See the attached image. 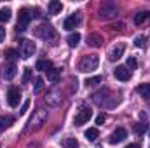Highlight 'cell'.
Masks as SVG:
<instances>
[{
	"instance_id": "cell-6",
	"label": "cell",
	"mask_w": 150,
	"mask_h": 148,
	"mask_svg": "<svg viewBox=\"0 0 150 148\" xmlns=\"http://www.w3.org/2000/svg\"><path fill=\"white\" fill-rule=\"evenodd\" d=\"M117 12H119V9H117V5H115V4H103V5L100 7V11H98V14H100V18H101V19H110V18H115V16H117Z\"/></svg>"
},
{
	"instance_id": "cell-36",
	"label": "cell",
	"mask_w": 150,
	"mask_h": 148,
	"mask_svg": "<svg viewBox=\"0 0 150 148\" xmlns=\"http://www.w3.org/2000/svg\"><path fill=\"white\" fill-rule=\"evenodd\" d=\"M28 106H30V101H25V105L21 106V113H25V111L28 110Z\"/></svg>"
},
{
	"instance_id": "cell-19",
	"label": "cell",
	"mask_w": 150,
	"mask_h": 148,
	"mask_svg": "<svg viewBox=\"0 0 150 148\" xmlns=\"http://www.w3.org/2000/svg\"><path fill=\"white\" fill-rule=\"evenodd\" d=\"M143 98H147V99H150V82L149 84H142V85H138V89H136Z\"/></svg>"
},
{
	"instance_id": "cell-14",
	"label": "cell",
	"mask_w": 150,
	"mask_h": 148,
	"mask_svg": "<svg viewBox=\"0 0 150 148\" xmlns=\"http://www.w3.org/2000/svg\"><path fill=\"white\" fill-rule=\"evenodd\" d=\"M87 44H89L91 47H101V45H103V35H100V33H91V35H87Z\"/></svg>"
},
{
	"instance_id": "cell-17",
	"label": "cell",
	"mask_w": 150,
	"mask_h": 148,
	"mask_svg": "<svg viewBox=\"0 0 150 148\" xmlns=\"http://www.w3.org/2000/svg\"><path fill=\"white\" fill-rule=\"evenodd\" d=\"M35 68L40 70V72H47V70H51V68H52V63H51V61H47V59H40V61H37Z\"/></svg>"
},
{
	"instance_id": "cell-24",
	"label": "cell",
	"mask_w": 150,
	"mask_h": 148,
	"mask_svg": "<svg viewBox=\"0 0 150 148\" xmlns=\"http://www.w3.org/2000/svg\"><path fill=\"white\" fill-rule=\"evenodd\" d=\"M11 9L9 7H4V9H0V21L2 23H7V21H11Z\"/></svg>"
},
{
	"instance_id": "cell-31",
	"label": "cell",
	"mask_w": 150,
	"mask_h": 148,
	"mask_svg": "<svg viewBox=\"0 0 150 148\" xmlns=\"http://www.w3.org/2000/svg\"><path fill=\"white\" fill-rule=\"evenodd\" d=\"M101 80H103V78H101L100 75H98V77H91V78L86 80V85H87V87H89V85H96V84H100Z\"/></svg>"
},
{
	"instance_id": "cell-10",
	"label": "cell",
	"mask_w": 150,
	"mask_h": 148,
	"mask_svg": "<svg viewBox=\"0 0 150 148\" xmlns=\"http://www.w3.org/2000/svg\"><path fill=\"white\" fill-rule=\"evenodd\" d=\"M79 23H80V12H77V14H74V16L67 18V19H65V23H63V28H65V30H68V32H72Z\"/></svg>"
},
{
	"instance_id": "cell-29",
	"label": "cell",
	"mask_w": 150,
	"mask_h": 148,
	"mask_svg": "<svg viewBox=\"0 0 150 148\" xmlns=\"http://www.w3.org/2000/svg\"><path fill=\"white\" fill-rule=\"evenodd\" d=\"M133 131H134L136 134H145V131H147V125H145V124H142V122H136V124L133 125Z\"/></svg>"
},
{
	"instance_id": "cell-11",
	"label": "cell",
	"mask_w": 150,
	"mask_h": 148,
	"mask_svg": "<svg viewBox=\"0 0 150 148\" xmlns=\"http://www.w3.org/2000/svg\"><path fill=\"white\" fill-rule=\"evenodd\" d=\"M124 44H117V45H113L112 51L108 52V59L110 61H117V59H120L122 58V54H124Z\"/></svg>"
},
{
	"instance_id": "cell-26",
	"label": "cell",
	"mask_w": 150,
	"mask_h": 148,
	"mask_svg": "<svg viewBox=\"0 0 150 148\" xmlns=\"http://www.w3.org/2000/svg\"><path fill=\"white\" fill-rule=\"evenodd\" d=\"M79 42H80V33L75 32V33H70V35H68V45H70V47H77Z\"/></svg>"
},
{
	"instance_id": "cell-27",
	"label": "cell",
	"mask_w": 150,
	"mask_h": 148,
	"mask_svg": "<svg viewBox=\"0 0 150 148\" xmlns=\"http://www.w3.org/2000/svg\"><path fill=\"white\" fill-rule=\"evenodd\" d=\"M18 58H19V52H18V51H14V49H9V51L5 52V59H9L11 63H12V61H16Z\"/></svg>"
},
{
	"instance_id": "cell-12",
	"label": "cell",
	"mask_w": 150,
	"mask_h": 148,
	"mask_svg": "<svg viewBox=\"0 0 150 148\" xmlns=\"http://www.w3.org/2000/svg\"><path fill=\"white\" fill-rule=\"evenodd\" d=\"M113 75H115L117 80H122V82H127V80L131 78V72H129L126 66H117V68L113 70Z\"/></svg>"
},
{
	"instance_id": "cell-4",
	"label": "cell",
	"mask_w": 150,
	"mask_h": 148,
	"mask_svg": "<svg viewBox=\"0 0 150 148\" xmlns=\"http://www.w3.org/2000/svg\"><path fill=\"white\" fill-rule=\"evenodd\" d=\"M30 19H32V11L30 9H21L19 14H18V25H16V30L18 32H25L30 25Z\"/></svg>"
},
{
	"instance_id": "cell-35",
	"label": "cell",
	"mask_w": 150,
	"mask_h": 148,
	"mask_svg": "<svg viewBox=\"0 0 150 148\" xmlns=\"http://www.w3.org/2000/svg\"><path fill=\"white\" fill-rule=\"evenodd\" d=\"M110 28H112V30H119V32H120V30H124V23H117V25H112Z\"/></svg>"
},
{
	"instance_id": "cell-5",
	"label": "cell",
	"mask_w": 150,
	"mask_h": 148,
	"mask_svg": "<svg viewBox=\"0 0 150 148\" xmlns=\"http://www.w3.org/2000/svg\"><path fill=\"white\" fill-rule=\"evenodd\" d=\"M19 54L23 59H28L30 56H33L35 54V44L32 40H26V38L19 40Z\"/></svg>"
},
{
	"instance_id": "cell-22",
	"label": "cell",
	"mask_w": 150,
	"mask_h": 148,
	"mask_svg": "<svg viewBox=\"0 0 150 148\" xmlns=\"http://www.w3.org/2000/svg\"><path fill=\"white\" fill-rule=\"evenodd\" d=\"M107 94H108V91H100V92L93 94L94 103H96V105H103V101H105V96H107Z\"/></svg>"
},
{
	"instance_id": "cell-13",
	"label": "cell",
	"mask_w": 150,
	"mask_h": 148,
	"mask_svg": "<svg viewBox=\"0 0 150 148\" xmlns=\"http://www.w3.org/2000/svg\"><path fill=\"white\" fill-rule=\"evenodd\" d=\"M61 92L58 91V89H54V91H51L49 94H47V98H45V101L51 105V106H58L59 103H61Z\"/></svg>"
},
{
	"instance_id": "cell-28",
	"label": "cell",
	"mask_w": 150,
	"mask_h": 148,
	"mask_svg": "<svg viewBox=\"0 0 150 148\" xmlns=\"http://www.w3.org/2000/svg\"><path fill=\"white\" fill-rule=\"evenodd\" d=\"M126 68H127L129 72H133V70H136V68H138V61H136V58H134V56L127 58V65H126Z\"/></svg>"
},
{
	"instance_id": "cell-16",
	"label": "cell",
	"mask_w": 150,
	"mask_h": 148,
	"mask_svg": "<svg viewBox=\"0 0 150 148\" xmlns=\"http://www.w3.org/2000/svg\"><path fill=\"white\" fill-rule=\"evenodd\" d=\"M16 73H18V70H16V65H14V63L4 66V78H5V80H12V78L16 77Z\"/></svg>"
},
{
	"instance_id": "cell-34",
	"label": "cell",
	"mask_w": 150,
	"mask_h": 148,
	"mask_svg": "<svg viewBox=\"0 0 150 148\" xmlns=\"http://www.w3.org/2000/svg\"><path fill=\"white\" fill-rule=\"evenodd\" d=\"M105 120H107V117H105V113H100V115H98V118H96V124H98V125H101V124H103Z\"/></svg>"
},
{
	"instance_id": "cell-21",
	"label": "cell",
	"mask_w": 150,
	"mask_h": 148,
	"mask_svg": "<svg viewBox=\"0 0 150 148\" xmlns=\"http://www.w3.org/2000/svg\"><path fill=\"white\" fill-rule=\"evenodd\" d=\"M149 18H150V12H138V14H134V23L136 25H143Z\"/></svg>"
},
{
	"instance_id": "cell-1",
	"label": "cell",
	"mask_w": 150,
	"mask_h": 148,
	"mask_svg": "<svg viewBox=\"0 0 150 148\" xmlns=\"http://www.w3.org/2000/svg\"><path fill=\"white\" fill-rule=\"evenodd\" d=\"M33 33H35L38 38H44L45 42H51V44H56V38H58L54 28H52L51 25H40V26H37V28L33 30Z\"/></svg>"
},
{
	"instance_id": "cell-23",
	"label": "cell",
	"mask_w": 150,
	"mask_h": 148,
	"mask_svg": "<svg viewBox=\"0 0 150 148\" xmlns=\"http://www.w3.org/2000/svg\"><path fill=\"white\" fill-rule=\"evenodd\" d=\"M61 9H63L61 2H56V0H52V2L49 4V12H51V14H58V12H61Z\"/></svg>"
},
{
	"instance_id": "cell-18",
	"label": "cell",
	"mask_w": 150,
	"mask_h": 148,
	"mask_svg": "<svg viewBox=\"0 0 150 148\" xmlns=\"http://www.w3.org/2000/svg\"><path fill=\"white\" fill-rule=\"evenodd\" d=\"M84 134H86V138H87L89 141H94V140H98V136H100V131H98L96 127H89V129H87Z\"/></svg>"
},
{
	"instance_id": "cell-32",
	"label": "cell",
	"mask_w": 150,
	"mask_h": 148,
	"mask_svg": "<svg viewBox=\"0 0 150 148\" xmlns=\"http://www.w3.org/2000/svg\"><path fill=\"white\" fill-rule=\"evenodd\" d=\"M42 87H44V78L42 77H37L35 78V92H40Z\"/></svg>"
},
{
	"instance_id": "cell-38",
	"label": "cell",
	"mask_w": 150,
	"mask_h": 148,
	"mask_svg": "<svg viewBox=\"0 0 150 148\" xmlns=\"http://www.w3.org/2000/svg\"><path fill=\"white\" fill-rule=\"evenodd\" d=\"M126 148H140V145H136V143H133V145H127Z\"/></svg>"
},
{
	"instance_id": "cell-37",
	"label": "cell",
	"mask_w": 150,
	"mask_h": 148,
	"mask_svg": "<svg viewBox=\"0 0 150 148\" xmlns=\"http://www.w3.org/2000/svg\"><path fill=\"white\" fill-rule=\"evenodd\" d=\"M4 38H5V28L0 26V42H4Z\"/></svg>"
},
{
	"instance_id": "cell-33",
	"label": "cell",
	"mask_w": 150,
	"mask_h": 148,
	"mask_svg": "<svg viewBox=\"0 0 150 148\" xmlns=\"http://www.w3.org/2000/svg\"><path fill=\"white\" fill-rule=\"evenodd\" d=\"M32 80V70L30 68H25V73H23V84H28Z\"/></svg>"
},
{
	"instance_id": "cell-3",
	"label": "cell",
	"mask_w": 150,
	"mask_h": 148,
	"mask_svg": "<svg viewBox=\"0 0 150 148\" xmlns=\"http://www.w3.org/2000/svg\"><path fill=\"white\" fill-rule=\"evenodd\" d=\"M45 120H47V111L44 110V108H37V110L33 111V117L28 122V131H32V129L37 131V129H40Z\"/></svg>"
},
{
	"instance_id": "cell-2",
	"label": "cell",
	"mask_w": 150,
	"mask_h": 148,
	"mask_svg": "<svg viewBox=\"0 0 150 148\" xmlns=\"http://www.w3.org/2000/svg\"><path fill=\"white\" fill-rule=\"evenodd\" d=\"M98 65H100V58H98L96 54H87V56H84V58L80 59V63H79V70L84 72V73H87V72H94V70L98 68Z\"/></svg>"
},
{
	"instance_id": "cell-8",
	"label": "cell",
	"mask_w": 150,
	"mask_h": 148,
	"mask_svg": "<svg viewBox=\"0 0 150 148\" xmlns=\"http://www.w3.org/2000/svg\"><path fill=\"white\" fill-rule=\"evenodd\" d=\"M19 99H21L19 89H18V87H11V89L7 91V103H9V106L16 108V106L19 105Z\"/></svg>"
},
{
	"instance_id": "cell-7",
	"label": "cell",
	"mask_w": 150,
	"mask_h": 148,
	"mask_svg": "<svg viewBox=\"0 0 150 148\" xmlns=\"http://www.w3.org/2000/svg\"><path fill=\"white\" fill-rule=\"evenodd\" d=\"M93 117V111H91V108H87V106H82L80 108V111L75 115V120H74V124L75 125H84L89 118Z\"/></svg>"
},
{
	"instance_id": "cell-25",
	"label": "cell",
	"mask_w": 150,
	"mask_h": 148,
	"mask_svg": "<svg viewBox=\"0 0 150 148\" xmlns=\"http://www.w3.org/2000/svg\"><path fill=\"white\" fill-rule=\"evenodd\" d=\"M47 80H51V82H58V80H59V70H58V68H51V70H47Z\"/></svg>"
},
{
	"instance_id": "cell-20",
	"label": "cell",
	"mask_w": 150,
	"mask_h": 148,
	"mask_svg": "<svg viewBox=\"0 0 150 148\" xmlns=\"http://www.w3.org/2000/svg\"><path fill=\"white\" fill-rule=\"evenodd\" d=\"M61 147L63 148H77L79 143H77L75 138H65V140H61Z\"/></svg>"
},
{
	"instance_id": "cell-30",
	"label": "cell",
	"mask_w": 150,
	"mask_h": 148,
	"mask_svg": "<svg viewBox=\"0 0 150 148\" xmlns=\"http://www.w3.org/2000/svg\"><path fill=\"white\" fill-rule=\"evenodd\" d=\"M134 45L140 47V49H143V47L147 45V37H145V35H138V37L134 38Z\"/></svg>"
},
{
	"instance_id": "cell-9",
	"label": "cell",
	"mask_w": 150,
	"mask_h": 148,
	"mask_svg": "<svg viewBox=\"0 0 150 148\" xmlns=\"http://www.w3.org/2000/svg\"><path fill=\"white\" fill-rule=\"evenodd\" d=\"M126 138H127V131H126L124 127H117L112 134H110V138H108V143H110V145H117V143L124 141Z\"/></svg>"
},
{
	"instance_id": "cell-15",
	"label": "cell",
	"mask_w": 150,
	"mask_h": 148,
	"mask_svg": "<svg viewBox=\"0 0 150 148\" xmlns=\"http://www.w3.org/2000/svg\"><path fill=\"white\" fill-rule=\"evenodd\" d=\"M14 124V118L11 115H0V132H4L5 129H9Z\"/></svg>"
}]
</instances>
